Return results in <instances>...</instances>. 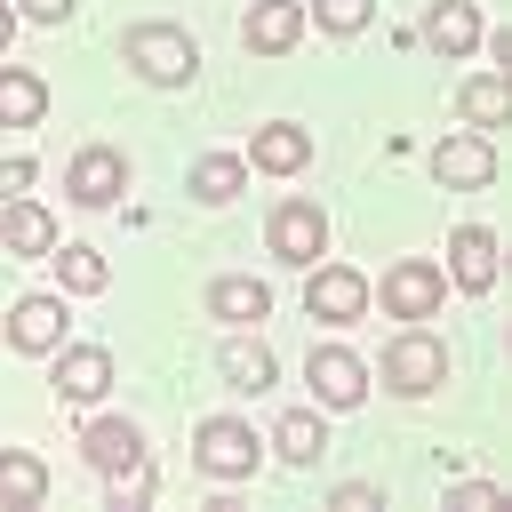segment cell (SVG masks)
Instances as JSON below:
<instances>
[{"instance_id":"6da1fadb","label":"cell","mask_w":512,"mask_h":512,"mask_svg":"<svg viewBox=\"0 0 512 512\" xmlns=\"http://www.w3.org/2000/svg\"><path fill=\"white\" fill-rule=\"evenodd\" d=\"M128 64H136L152 88H176V80H192L200 48H192V32H176V24H136V32H128Z\"/></svg>"},{"instance_id":"7a4b0ae2","label":"cell","mask_w":512,"mask_h":512,"mask_svg":"<svg viewBox=\"0 0 512 512\" xmlns=\"http://www.w3.org/2000/svg\"><path fill=\"white\" fill-rule=\"evenodd\" d=\"M440 376H448V352H440V336H424V328L392 336V352H384V384H392V392L424 400V392H432Z\"/></svg>"},{"instance_id":"3957f363","label":"cell","mask_w":512,"mask_h":512,"mask_svg":"<svg viewBox=\"0 0 512 512\" xmlns=\"http://www.w3.org/2000/svg\"><path fill=\"white\" fill-rule=\"evenodd\" d=\"M192 448H200V472H216V480H248V472H256V456H264V440H256L240 416H208Z\"/></svg>"},{"instance_id":"277c9868","label":"cell","mask_w":512,"mask_h":512,"mask_svg":"<svg viewBox=\"0 0 512 512\" xmlns=\"http://www.w3.org/2000/svg\"><path fill=\"white\" fill-rule=\"evenodd\" d=\"M120 184H128V160H120L112 144H88V152H72V168H64V192H72L80 208H104V200H120Z\"/></svg>"},{"instance_id":"5b68a950","label":"cell","mask_w":512,"mask_h":512,"mask_svg":"<svg viewBox=\"0 0 512 512\" xmlns=\"http://www.w3.org/2000/svg\"><path fill=\"white\" fill-rule=\"evenodd\" d=\"M320 248H328V216H320L312 200H280V208H272V256L312 264Z\"/></svg>"},{"instance_id":"8992f818","label":"cell","mask_w":512,"mask_h":512,"mask_svg":"<svg viewBox=\"0 0 512 512\" xmlns=\"http://www.w3.org/2000/svg\"><path fill=\"white\" fill-rule=\"evenodd\" d=\"M304 312H312V320H360V312H368V280L344 272V264H320V272L304 280Z\"/></svg>"},{"instance_id":"52a82bcc","label":"cell","mask_w":512,"mask_h":512,"mask_svg":"<svg viewBox=\"0 0 512 512\" xmlns=\"http://www.w3.org/2000/svg\"><path fill=\"white\" fill-rule=\"evenodd\" d=\"M64 328H72L64 296H24V304L8 312V344H16V352H56Z\"/></svg>"},{"instance_id":"ba28073f","label":"cell","mask_w":512,"mask_h":512,"mask_svg":"<svg viewBox=\"0 0 512 512\" xmlns=\"http://www.w3.org/2000/svg\"><path fill=\"white\" fill-rule=\"evenodd\" d=\"M384 304H392L400 320H432V312H440V264H424V256L392 264V280H384Z\"/></svg>"},{"instance_id":"9c48e42d","label":"cell","mask_w":512,"mask_h":512,"mask_svg":"<svg viewBox=\"0 0 512 512\" xmlns=\"http://www.w3.org/2000/svg\"><path fill=\"white\" fill-rule=\"evenodd\" d=\"M312 392H320V408H360V392H368V368H360L352 352L320 344V352H312Z\"/></svg>"},{"instance_id":"30bf717a","label":"cell","mask_w":512,"mask_h":512,"mask_svg":"<svg viewBox=\"0 0 512 512\" xmlns=\"http://www.w3.org/2000/svg\"><path fill=\"white\" fill-rule=\"evenodd\" d=\"M448 272H456V288H472V296H488V288H496V232H480V224H464V232L448 240Z\"/></svg>"},{"instance_id":"8fae6325","label":"cell","mask_w":512,"mask_h":512,"mask_svg":"<svg viewBox=\"0 0 512 512\" xmlns=\"http://www.w3.org/2000/svg\"><path fill=\"white\" fill-rule=\"evenodd\" d=\"M432 176H440V184H488V176H496L488 136H448V144L432 152Z\"/></svg>"},{"instance_id":"7c38bea8","label":"cell","mask_w":512,"mask_h":512,"mask_svg":"<svg viewBox=\"0 0 512 512\" xmlns=\"http://www.w3.org/2000/svg\"><path fill=\"white\" fill-rule=\"evenodd\" d=\"M296 32H304V0H256V8H248V48L280 56Z\"/></svg>"},{"instance_id":"4fadbf2b","label":"cell","mask_w":512,"mask_h":512,"mask_svg":"<svg viewBox=\"0 0 512 512\" xmlns=\"http://www.w3.org/2000/svg\"><path fill=\"white\" fill-rule=\"evenodd\" d=\"M248 160H256V168H272V176H296V168L312 160V136H304V128H288V120H272V128H256Z\"/></svg>"},{"instance_id":"5bb4252c","label":"cell","mask_w":512,"mask_h":512,"mask_svg":"<svg viewBox=\"0 0 512 512\" xmlns=\"http://www.w3.org/2000/svg\"><path fill=\"white\" fill-rule=\"evenodd\" d=\"M112 384V352H96V344H72L64 360H56V392L64 400H96Z\"/></svg>"},{"instance_id":"9a60e30c","label":"cell","mask_w":512,"mask_h":512,"mask_svg":"<svg viewBox=\"0 0 512 512\" xmlns=\"http://www.w3.org/2000/svg\"><path fill=\"white\" fill-rule=\"evenodd\" d=\"M424 40H432L440 56H464V48L480 40V16H472V0H440V8L424 16Z\"/></svg>"},{"instance_id":"2e32d148","label":"cell","mask_w":512,"mask_h":512,"mask_svg":"<svg viewBox=\"0 0 512 512\" xmlns=\"http://www.w3.org/2000/svg\"><path fill=\"white\" fill-rule=\"evenodd\" d=\"M0 240H8L16 256H40V248H56V216H48V208H32V200H8Z\"/></svg>"},{"instance_id":"e0dca14e","label":"cell","mask_w":512,"mask_h":512,"mask_svg":"<svg viewBox=\"0 0 512 512\" xmlns=\"http://www.w3.org/2000/svg\"><path fill=\"white\" fill-rule=\"evenodd\" d=\"M48 496V464L32 448H0V504H40Z\"/></svg>"},{"instance_id":"ac0fdd59","label":"cell","mask_w":512,"mask_h":512,"mask_svg":"<svg viewBox=\"0 0 512 512\" xmlns=\"http://www.w3.org/2000/svg\"><path fill=\"white\" fill-rule=\"evenodd\" d=\"M80 448H88V464H96V472H112V464H128V456H144V440H136V424H120V416H104V424H88V432H80Z\"/></svg>"},{"instance_id":"d6986e66","label":"cell","mask_w":512,"mask_h":512,"mask_svg":"<svg viewBox=\"0 0 512 512\" xmlns=\"http://www.w3.org/2000/svg\"><path fill=\"white\" fill-rule=\"evenodd\" d=\"M224 384H232V392H264V384H272V352H264L256 336H232V344H224Z\"/></svg>"},{"instance_id":"ffe728a7","label":"cell","mask_w":512,"mask_h":512,"mask_svg":"<svg viewBox=\"0 0 512 512\" xmlns=\"http://www.w3.org/2000/svg\"><path fill=\"white\" fill-rule=\"evenodd\" d=\"M208 304H216V320H264L272 312V288L264 280H216Z\"/></svg>"},{"instance_id":"44dd1931","label":"cell","mask_w":512,"mask_h":512,"mask_svg":"<svg viewBox=\"0 0 512 512\" xmlns=\"http://www.w3.org/2000/svg\"><path fill=\"white\" fill-rule=\"evenodd\" d=\"M280 456H288V464H312V456H328V424H320L312 408H288V416H280Z\"/></svg>"},{"instance_id":"7402d4cb","label":"cell","mask_w":512,"mask_h":512,"mask_svg":"<svg viewBox=\"0 0 512 512\" xmlns=\"http://www.w3.org/2000/svg\"><path fill=\"white\" fill-rule=\"evenodd\" d=\"M40 112H48V88H40L32 72H0V120H8V128H32Z\"/></svg>"},{"instance_id":"603a6c76","label":"cell","mask_w":512,"mask_h":512,"mask_svg":"<svg viewBox=\"0 0 512 512\" xmlns=\"http://www.w3.org/2000/svg\"><path fill=\"white\" fill-rule=\"evenodd\" d=\"M504 104H512V96H504V72H472V80H464V120L496 128V120H504Z\"/></svg>"},{"instance_id":"cb8c5ba5","label":"cell","mask_w":512,"mask_h":512,"mask_svg":"<svg viewBox=\"0 0 512 512\" xmlns=\"http://www.w3.org/2000/svg\"><path fill=\"white\" fill-rule=\"evenodd\" d=\"M240 184H248V168H240L232 152H208V160L192 168V192H200V200H232Z\"/></svg>"},{"instance_id":"d4e9b609","label":"cell","mask_w":512,"mask_h":512,"mask_svg":"<svg viewBox=\"0 0 512 512\" xmlns=\"http://www.w3.org/2000/svg\"><path fill=\"white\" fill-rule=\"evenodd\" d=\"M56 272H64V288H80V296L104 288V256H96V248H56Z\"/></svg>"},{"instance_id":"484cf974","label":"cell","mask_w":512,"mask_h":512,"mask_svg":"<svg viewBox=\"0 0 512 512\" xmlns=\"http://www.w3.org/2000/svg\"><path fill=\"white\" fill-rule=\"evenodd\" d=\"M144 496H152V464H144V456L112 464V504H144Z\"/></svg>"},{"instance_id":"4316f807","label":"cell","mask_w":512,"mask_h":512,"mask_svg":"<svg viewBox=\"0 0 512 512\" xmlns=\"http://www.w3.org/2000/svg\"><path fill=\"white\" fill-rule=\"evenodd\" d=\"M312 16H320L328 32H360V24L376 16V0H312Z\"/></svg>"},{"instance_id":"83f0119b","label":"cell","mask_w":512,"mask_h":512,"mask_svg":"<svg viewBox=\"0 0 512 512\" xmlns=\"http://www.w3.org/2000/svg\"><path fill=\"white\" fill-rule=\"evenodd\" d=\"M32 184V160H0V200H16Z\"/></svg>"},{"instance_id":"f1b7e54d","label":"cell","mask_w":512,"mask_h":512,"mask_svg":"<svg viewBox=\"0 0 512 512\" xmlns=\"http://www.w3.org/2000/svg\"><path fill=\"white\" fill-rule=\"evenodd\" d=\"M16 8H24L32 24H64V16H72V0H16Z\"/></svg>"},{"instance_id":"f546056e","label":"cell","mask_w":512,"mask_h":512,"mask_svg":"<svg viewBox=\"0 0 512 512\" xmlns=\"http://www.w3.org/2000/svg\"><path fill=\"white\" fill-rule=\"evenodd\" d=\"M336 512H376V488H360V480H352V488H336Z\"/></svg>"},{"instance_id":"4dcf8cb0","label":"cell","mask_w":512,"mask_h":512,"mask_svg":"<svg viewBox=\"0 0 512 512\" xmlns=\"http://www.w3.org/2000/svg\"><path fill=\"white\" fill-rule=\"evenodd\" d=\"M456 504H464V512H488V504H496V488H488V480H472V488H456Z\"/></svg>"},{"instance_id":"1f68e13d","label":"cell","mask_w":512,"mask_h":512,"mask_svg":"<svg viewBox=\"0 0 512 512\" xmlns=\"http://www.w3.org/2000/svg\"><path fill=\"white\" fill-rule=\"evenodd\" d=\"M8 32H16V8H0V48H8Z\"/></svg>"}]
</instances>
